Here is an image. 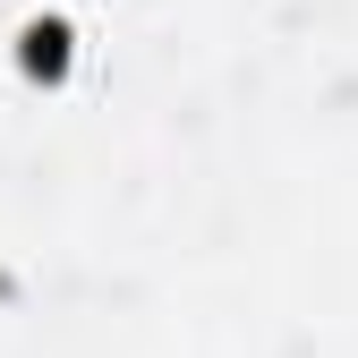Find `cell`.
<instances>
[{
    "label": "cell",
    "instance_id": "cell-1",
    "mask_svg": "<svg viewBox=\"0 0 358 358\" xmlns=\"http://www.w3.org/2000/svg\"><path fill=\"white\" fill-rule=\"evenodd\" d=\"M17 60H26V77H69V26L60 17H34Z\"/></svg>",
    "mask_w": 358,
    "mask_h": 358
}]
</instances>
